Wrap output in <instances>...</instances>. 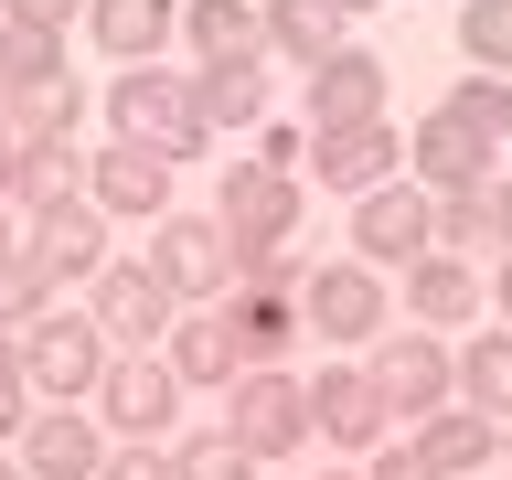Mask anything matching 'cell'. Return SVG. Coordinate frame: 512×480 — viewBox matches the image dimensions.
<instances>
[{"label":"cell","mask_w":512,"mask_h":480,"mask_svg":"<svg viewBox=\"0 0 512 480\" xmlns=\"http://www.w3.org/2000/svg\"><path fill=\"white\" fill-rule=\"evenodd\" d=\"M459 406L491 416V427L512 416V331H480V342L459 352Z\"/></svg>","instance_id":"cell-29"},{"label":"cell","mask_w":512,"mask_h":480,"mask_svg":"<svg viewBox=\"0 0 512 480\" xmlns=\"http://www.w3.org/2000/svg\"><path fill=\"white\" fill-rule=\"evenodd\" d=\"M171 406H182V384H171L160 352H118L96 374V427L107 438H171Z\"/></svg>","instance_id":"cell-9"},{"label":"cell","mask_w":512,"mask_h":480,"mask_svg":"<svg viewBox=\"0 0 512 480\" xmlns=\"http://www.w3.org/2000/svg\"><path fill=\"white\" fill-rule=\"evenodd\" d=\"M0 43H11V11H0Z\"/></svg>","instance_id":"cell-45"},{"label":"cell","mask_w":512,"mask_h":480,"mask_svg":"<svg viewBox=\"0 0 512 480\" xmlns=\"http://www.w3.org/2000/svg\"><path fill=\"white\" fill-rule=\"evenodd\" d=\"M0 107H11L22 139H75V128H86V75H75L43 32L11 22V43H0Z\"/></svg>","instance_id":"cell-1"},{"label":"cell","mask_w":512,"mask_h":480,"mask_svg":"<svg viewBox=\"0 0 512 480\" xmlns=\"http://www.w3.org/2000/svg\"><path fill=\"white\" fill-rule=\"evenodd\" d=\"M374 118H384V64L374 54L310 64V128H374Z\"/></svg>","instance_id":"cell-23"},{"label":"cell","mask_w":512,"mask_h":480,"mask_svg":"<svg viewBox=\"0 0 512 480\" xmlns=\"http://www.w3.org/2000/svg\"><path fill=\"white\" fill-rule=\"evenodd\" d=\"M22 246H32V267H43L54 288H96L107 267H118V256H107V214H96V203H75V214H43Z\"/></svg>","instance_id":"cell-17"},{"label":"cell","mask_w":512,"mask_h":480,"mask_svg":"<svg viewBox=\"0 0 512 480\" xmlns=\"http://www.w3.org/2000/svg\"><path fill=\"white\" fill-rule=\"evenodd\" d=\"M299 160H310V128H288V118L256 128V171H288V182H299Z\"/></svg>","instance_id":"cell-36"},{"label":"cell","mask_w":512,"mask_h":480,"mask_svg":"<svg viewBox=\"0 0 512 480\" xmlns=\"http://www.w3.org/2000/svg\"><path fill=\"white\" fill-rule=\"evenodd\" d=\"M310 427L342 448V459H363V448L395 427V406L374 395V374H363V363H342V352H331V363L310 374Z\"/></svg>","instance_id":"cell-11"},{"label":"cell","mask_w":512,"mask_h":480,"mask_svg":"<svg viewBox=\"0 0 512 480\" xmlns=\"http://www.w3.org/2000/svg\"><path fill=\"white\" fill-rule=\"evenodd\" d=\"M96 480H171V448H160V438H118Z\"/></svg>","instance_id":"cell-35"},{"label":"cell","mask_w":512,"mask_h":480,"mask_svg":"<svg viewBox=\"0 0 512 480\" xmlns=\"http://www.w3.org/2000/svg\"><path fill=\"white\" fill-rule=\"evenodd\" d=\"M224 395H235V406H224V427H235L256 459H288V448H310V438H320V427H310V384L288 374V363H246Z\"/></svg>","instance_id":"cell-4"},{"label":"cell","mask_w":512,"mask_h":480,"mask_svg":"<svg viewBox=\"0 0 512 480\" xmlns=\"http://www.w3.org/2000/svg\"><path fill=\"white\" fill-rule=\"evenodd\" d=\"M43 299H54V278H43V267H32V246H11L0 256V331H11V320H43Z\"/></svg>","instance_id":"cell-33"},{"label":"cell","mask_w":512,"mask_h":480,"mask_svg":"<svg viewBox=\"0 0 512 480\" xmlns=\"http://www.w3.org/2000/svg\"><path fill=\"white\" fill-rule=\"evenodd\" d=\"M192 107H203V128H267V54L256 64H203Z\"/></svg>","instance_id":"cell-26"},{"label":"cell","mask_w":512,"mask_h":480,"mask_svg":"<svg viewBox=\"0 0 512 480\" xmlns=\"http://www.w3.org/2000/svg\"><path fill=\"white\" fill-rule=\"evenodd\" d=\"M384 310H395V299H384V278L363 267V256H342V267H310V278H299V331H320L331 352L374 342Z\"/></svg>","instance_id":"cell-6"},{"label":"cell","mask_w":512,"mask_h":480,"mask_svg":"<svg viewBox=\"0 0 512 480\" xmlns=\"http://www.w3.org/2000/svg\"><path fill=\"white\" fill-rule=\"evenodd\" d=\"M438 107H448V118H459V128H480L491 150H502V139H512V86H502V75H470V86H448Z\"/></svg>","instance_id":"cell-32"},{"label":"cell","mask_w":512,"mask_h":480,"mask_svg":"<svg viewBox=\"0 0 512 480\" xmlns=\"http://www.w3.org/2000/svg\"><path fill=\"white\" fill-rule=\"evenodd\" d=\"M107 427H96V406H32V427H22V470L32 480H96L107 470Z\"/></svg>","instance_id":"cell-13"},{"label":"cell","mask_w":512,"mask_h":480,"mask_svg":"<svg viewBox=\"0 0 512 480\" xmlns=\"http://www.w3.org/2000/svg\"><path fill=\"white\" fill-rule=\"evenodd\" d=\"M86 32H96V54H118V75H128V64L171 54V32H182V0H86Z\"/></svg>","instance_id":"cell-21"},{"label":"cell","mask_w":512,"mask_h":480,"mask_svg":"<svg viewBox=\"0 0 512 480\" xmlns=\"http://www.w3.org/2000/svg\"><path fill=\"white\" fill-rule=\"evenodd\" d=\"M86 203V139H22L11 150V214L43 224V214H75Z\"/></svg>","instance_id":"cell-14"},{"label":"cell","mask_w":512,"mask_h":480,"mask_svg":"<svg viewBox=\"0 0 512 480\" xmlns=\"http://www.w3.org/2000/svg\"><path fill=\"white\" fill-rule=\"evenodd\" d=\"M0 480H32V470H22V448H0Z\"/></svg>","instance_id":"cell-40"},{"label":"cell","mask_w":512,"mask_h":480,"mask_svg":"<svg viewBox=\"0 0 512 480\" xmlns=\"http://www.w3.org/2000/svg\"><path fill=\"white\" fill-rule=\"evenodd\" d=\"M235 342H246V363H288V342H299V288H256L246 278V299H235Z\"/></svg>","instance_id":"cell-27"},{"label":"cell","mask_w":512,"mask_h":480,"mask_svg":"<svg viewBox=\"0 0 512 480\" xmlns=\"http://www.w3.org/2000/svg\"><path fill=\"white\" fill-rule=\"evenodd\" d=\"M427 246H438V192L384 182V192L352 203V256H363V267H416Z\"/></svg>","instance_id":"cell-7"},{"label":"cell","mask_w":512,"mask_h":480,"mask_svg":"<svg viewBox=\"0 0 512 480\" xmlns=\"http://www.w3.org/2000/svg\"><path fill=\"white\" fill-rule=\"evenodd\" d=\"M256 11H267V0H256Z\"/></svg>","instance_id":"cell-46"},{"label":"cell","mask_w":512,"mask_h":480,"mask_svg":"<svg viewBox=\"0 0 512 480\" xmlns=\"http://www.w3.org/2000/svg\"><path fill=\"white\" fill-rule=\"evenodd\" d=\"M86 203H96L107 224H160V214H171V160L107 139V150L86 160Z\"/></svg>","instance_id":"cell-12"},{"label":"cell","mask_w":512,"mask_h":480,"mask_svg":"<svg viewBox=\"0 0 512 480\" xmlns=\"http://www.w3.org/2000/svg\"><path fill=\"white\" fill-rule=\"evenodd\" d=\"M491 310H502V331H512V256L491 267Z\"/></svg>","instance_id":"cell-39"},{"label":"cell","mask_w":512,"mask_h":480,"mask_svg":"<svg viewBox=\"0 0 512 480\" xmlns=\"http://www.w3.org/2000/svg\"><path fill=\"white\" fill-rule=\"evenodd\" d=\"M416 459H427L438 480L491 470V459H502V427H491V416H470V406H438V416H416Z\"/></svg>","instance_id":"cell-24"},{"label":"cell","mask_w":512,"mask_h":480,"mask_svg":"<svg viewBox=\"0 0 512 480\" xmlns=\"http://www.w3.org/2000/svg\"><path fill=\"white\" fill-rule=\"evenodd\" d=\"M171 480H256V448L235 427H203V438H171Z\"/></svg>","instance_id":"cell-30"},{"label":"cell","mask_w":512,"mask_h":480,"mask_svg":"<svg viewBox=\"0 0 512 480\" xmlns=\"http://www.w3.org/2000/svg\"><path fill=\"white\" fill-rule=\"evenodd\" d=\"M502 459H512V416H502Z\"/></svg>","instance_id":"cell-44"},{"label":"cell","mask_w":512,"mask_h":480,"mask_svg":"<svg viewBox=\"0 0 512 480\" xmlns=\"http://www.w3.org/2000/svg\"><path fill=\"white\" fill-rule=\"evenodd\" d=\"M0 11H11V22H22V32H43V43H54V32L75 22V11H86V0H0Z\"/></svg>","instance_id":"cell-37"},{"label":"cell","mask_w":512,"mask_h":480,"mask_svg":"<svg viewBox=\"0 0 512 480\" xmlns=\"http://www.w3.org/2000/svg\"><path fill=\"white\" fill-rule=\"evenodd\" d=\"M160 363H171V384H235L246 374V342H235L224 310H182L160 331Z\"/></svg>","instance_id":"cell-19"},{"label":"cell","mask_w":512,"mask_h":480,"mask_svg":"<svg viewBox=\"0 0 512 480\" xmlns=\"http://www.w3.org/2000/svg\"><path fill=\"white\" fill-rule=\"evenodd\" d=\"M267 54L331 64V54H342V11H331V0H267Z\"/></svg>","instance_id":"cell-28"},{"label":"cell","mask_w":512,"mask_h":480,"mask_svg":"<svg viewBox=\"0 0 512 480\" xmlns=\"http://www.w3.org/2000/svg\"><path fill=\"white\" fill-rule=\"evenodd\" d=\"M22 363H32V395H54V406H86L96 374L118 363V342H107L86 310H43V320L22 331Z\"/></svg>","instance_id":"cell-3"},{"label":"cell","mask_w":512,"mask_h":480,"mask_svg":"<svg viewBox=\"0 0 512 480\" xmlns=\"http://www.w3.org/2000/svg\"><path fill=\"white\" fill-rule=\"evenodd\" d=\"M182 54L192 64H256L267 54V11L256 0H182Z\"/></svg>","instance_id":"cell-22"},{"label":"cell","mask_w":512,"mask_h":480,"mask_svg":"<svg viewBox=\"0 0 512 480\" xmlns=\"http://www.w3.org/2000/svg\"><path fill=\"white\" fill-rule=\"evenodd\" d=\"M363 374H374V395H384L395 416H438V406H459V352H448L438 331H406V342H384Z\"/></svg>","instance_id":"cell-10"},{"label":"cell","mask_w":512,"mask_h":480,"mask_svg":"<svg viewBox=\"0 0 512 480\" xmlns=\"http://www.w3.org/2000/svg\"><path fill=\"white\" fill-rule=\"evenodd\" d=\"M438 246L448 256H512V182L502 171L470 192H438Z\"/></svg>","instance_id":"cell-20"},{"label":"cell","mask_w":512,"mask_h":480,"mask_svg":"<svg viewBox=\"0 0 512 480\" xmlns=\"http://www.w3.org/2000/svg\"><path fill=\"white\" fill-rule=\"evenodd\" d=\"M96 299V331H107V342H160V331H171V320H182V299H171V288L150 278V256H139V267H107V278L86 288Z\"/></svg>","instance_id":"cell-15"},{"label":"cell","mask_w":512,"mask_h":480,"mask_svg":"<svg viewBox=\"0 0 512 480\" xmlns=\"http://www.w3.org/2000/svg\"><path fill=\"white\" fill-rule=\"evenodd\" d=\"M395 160H406V139H395V128H310V171L331 192H352V203H363V192H384L395 182Z\"/></svg>","instance_id":"cell-16"},{"label":"cell","mask_w":512,"mask_h":480,"mask_svg":"<svg viewBox=\"0 0 512 480\" xmlns=\"http://www.w3.org/2000/svg\"><path fill=\"white\" fill-rule=\"evenodd\" d=\"M331 11H342V22H363V11H374V0H331Z\"/></svg>","instance_id":"cell-41"},{"label":"cell","mask_w":512,"mask_h":480,"mask_svg":"<svg viewBox=\"0 0 512 480\" xmlns=\"http://www.w3.org/2000/svg\"><path fill=\"white\" fill-rule=\"evenodd\" d=\"M406 160H416V192H470V182H491V139L459 128L448 107H427V128L406 139Z\"/></svg>","instance_id":"cell-18"},{"label":"cell","mask_w":512,"mask_h":480,"mask_svg":"<svg viewBox=\"0 0 512 480\" xmlns=\"http://www.w3.org/2000/svg\"><path fill=\"white\" fill-rule=\"evenodd\" d=\"M32 427V363H22V342L0 331V448Z\"/></svg>","instance_id":"cell-34"},{"label":"cell","mask_w":512,"mask_h":480,"mask_svg":"<svg viewBox=\"0 0 512 480\" xmlns=\"http://www.w3.org/2000/svg\"><path fill=\"white\" fill-rule=\"evenodd\" d=\"M107 128H118L128 150H160V160H192L214 139L203 107H192V75H171V64H128L118 86H107Z\"/></svg>","instance_id":"cell-2"},{"label":"cell","mask_w":512,"mask_h":480,"mask_svg":"<svg viewBox=\"0 0 512 480\" xmlns=\"http://www.w3.org/2000/svg\"><path fill=\"white\" fill-rule=\"evenodd\" d=\"M363 480H438V470H427L416 448H384V459H374V470H363Z\"/></svg>","instance_id":"cell-38"},{"label":"cell","mask_w":512,"mask_h":480,"mask_svg":"<svg viewBox=\"0 0 512 480\" xmlns=\"http://www.w3.org/2000/svg\"><path fill=\"white\" fill-rule=\"evenodd\" d=\"M150 278L171 288V299H214L224 278H235V235H224V224H203V214H160L150 224Z\"/></svg>","instance_id":"cell-8"},{"label":"cell","mask_w":512,"mask_h":480,"mask_svg":"<svg viewBox=\"0 0 512 480\" xmlns=\"http://www.w3.org/2000/svg\"><path fill=\"white\" fill-rule=\"evenodd\" d=\"M0 256H11V203H0Z\"/></svg>","instance_id":"cell-42"},{"label":"cell","mask_w":512,"mask_h":480,"mask_svg":"<svg viewBox=\"0 0 512 480\" xmlns=\"http://www.w3.org/2000/svg\"><path fill=\"white\" fill-rule=\"evenodd\" d=\"M214 224L235 235V267H267V256H288V235H299V182L288 171H224V203Z\"/></svg>","instance_id":"cell-5"},{"label":"cell","mask_w":512,"mask_h":480,"mask_svg":"<svg viewBox=\"0 0 512 480\" xmlns=\"http://www.w3.org/2000/svg\"><path fill=\"white\" fill-rule=\"evenodd\" d=\"M459 54L480 75H512V0H459Z\"/></svg>","instance_id":"cell-31"},{"label":"cell","mask_w":512,"mask_h":480,"mask_svg":"<svg viewBox=\"0 0 512 480\" xmlns=\"http://www.w3.org/2000/svg\"><path fill=\"white\" fill-rule=\"evenodd\" d=\"M320 480H363V470H342V459H331V470H320Z\"/></svg>","instance_id":"cell-43"},{"label":"cell","mask_w":512,"mask_h":480,"mask_svg":"<svg viewBox=\"0 0 512 480\" xmlns=\"http://www.w3.org/2000/svg\"><path fill=\"white\" fill-rule=\"evenodd\" d=\"M406 310H416V331H448V320H470V310H480V278H470V256L427 246V256L406 267Z\"/></svg>","instance_id":"cell-25"}]
</instances>
